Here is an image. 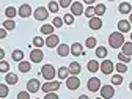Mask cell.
Instances as JSON below:
<instances>
[{"label": "cell", "mask_w": 132, "mask_h": 99, "mask_svg": "<svg viewBox=\"0 0 132 99\" xmlns=\"http://www.w3.org/2000/svg\"><path fill=\"white\" fill-rule=\"evenodd\" d=\"M124 43H126V41H124V35H123L121 31H113V33H110V36H109V44H110L112 49H120Z\"/></svg>", "instance_id": "6da1fadb"}, {"label": "cell", "mask_w": 132, "mask_h": 99, "mask_svg": "<svg viewBox=\"0 0 132 99\" xmlns=\"http://www.w3.org/2000/svg\"><path fill=\"white\" fill-rule=\"evenodd\" d=\"M41 76L46 79V82H49V80H54L55 77H57V69L54 68L52 64H44L43 68H41Z\"/></svg>", "instance_id": "7a4b0ae2"}, {"label": "cell", "mask_w": 132, "mask_h": 99, "mask_svg": "<svg viewBox=\"0 0 132 99\" xmlns=\"http://www.w3.org/2000/svg\"><path fill=\"white\" fill-rule=\"evenodd\" d=\"M60 87H61V84L58 80H49V82H46V84L41 85V90L44 91V94L46 93H57V90Z\"/></svg>", "instance_id": "3957f363"}, {"label": "cell", "mask_w": 132, "mask_h": 99, "mask_svg": "<svg viewBox=\"0 0 132 99\" xmlns=\"http://www.w3.org/2000/svg\"><path fill=\"white\" fill-rule=\"evenodd\" d=\"M33 18H35L36 21H39V22L46 21L49 18V10L46 6H38L35 11H33Z\"/></svg>", "instance_id": "277c9868"}, {"label": "cell", "mask_w": 132, "mask_h": 99, "mask_svg": "<svg viewBox=\"0 0 132 99\" xmlns=\"http://www.w3.org/2000/svg\"><path fill=\"white\" fill-rule=\"evenodd\" d=\"M101 87H102V84H101V80H99L97 77H90L88 82H87V88H88L91 93L99 91V90H101Z\"/></svg>", "instance_id": "5b68a950"}, {"label": "cell", "mask_w": 132, "mask_h": 99, "mask_svg": "<svg viewBox=\"0 0 132 99\" xmlns=\"http://www.w3.org/2000/svg\"><path fill=\"white\" fill-rule=\"evenodd\" d=\"M113 69H115V64H113L110 60H105V58H104V61L101 63V66H99V71H101L102 74H105V76H110V74L113 72Z\"/></svg>", "instance_id": "8992f818"}, {"label": "cell", "mask_w": 132, "mask_h": 99, "mask_svg": "<svg viewBox=\"0 0 132 99\" xmlns=\"http://www.w3.org/2000/svg\"><path fill=\"white\" fill-rule=\"evenodd\" d=\"M64 82H66V88H68V90H72V91L80 87V79H79L77 76H69Z\"/></svg>", "instance_id": "52a82bcc"}, {"label": "cell", "mask_w": 132, "mask_h": 99, "mask_svg": "<svg viewBox=\"0 0 132 99\" xmlns=\"http://www.w3.org/2000/svg\"><path fill=\"white\" fill-rule=\"evenodd\" d=\"M99 91H101V97H102V99H112V97L115 96V88H113V85H102Z\"/></svg>", "instance_id": "ba28073f"}, {"label": "cell", "mask_w": 132, "mask_h": 99, "mask_svg": "<svg viewBox=\"0 0 132 99\" xmlns=\"http://www.w3.org/2000/svg\"><path fill=\"white\" fill-rule=\"evenodd\" d=\"M43 58H44V54H43L41 49H36V47H35V49L30 52V61H31V63H41Z\"/></svg>", "instance_id": "9c48e42d"}, {"label": "cell", "mask_w": 132, "mask_h": 99, "mask_svg": "<svg viewBox=\"0 0 132 99\" xmlns=\"http://www.w3.org/2000/svg\"><path fill=\"white\" fill-rule=\"evenodd\" d=\"M18 14L21 16L22 19H27V18H30V16L33 14V11H31V6H30L28 3H24V5H21V6H19V10H18Z\"/></svg>", "instance_id": "30bf717a"}, {"label": "cell", "mask_w": 132, "mask_h": 99, "mask_svg": "<svg viewBox=\"0 0 132 99\" xmlns=\"http://www.w3.org/2000/svg\"><path fill=\"white\" fill-rule=\"evenodd\" d=\"M60 44V38L55 35V33H54V35H49L46 39H44V46H47L49 49H54V47H57Z\"/></svg>", "instance_id": "8fae6325"}, {"label": "cell", "mask_w": 132, "mask_h": 99, "mask_svg": "<svg viewBox=\"0 0 132 99\" xmlns=\"http://www.w3.org/2000/svg\"><path fill=\"white\" fill-rule=\"evenodd\" d=\"M38 90H41V84L38 79H30L27 82V91L28 93H36Z\"/></svg>", "instance_id": "7c38bea8"}, {"label": "cell", "mask_w": 132, "mask_h": 99, "mask_svg": "<svg viewBox=\"0 0 132 99\" xmlns=\"http://www.w3.org/2000/svg\"><path fill=\"white\" fill-rule=\"evenodd\" d=\"M84 3H80V2H72L71 3V14L74 16V18H76V16H82V14H84Z\"/></svg>", "instance_id": "4fadbf2b"}, {"label": "cell", "mask_w": 132, "mask_h": 99, "mask_svg": "<svg viewBox=\"0 0 132 99\" xmlns=\"http://www.w3.org/2000/svg\"><path fill=\"white\" fill-rule=\"evenodd\" d=\"M69 49H71V54H72L74 57H80V55H84V46H82L80 43H74V44H71V46H69Z\"/></svg>", "instance_id": "5bb4252c"}, {"label": "cell", "mask_w": 132, "mask_h": 99, "mask_svg": "<svg viewBox=\"0 0 132 99\" xmlns=\"http://www.w3.org/2000/svg\"><path fill=\"white\" fill-rule=\"evenodd\" d=\"M57 54H58L60 57H68V55L71 54V49H69L68 44H58V46H57Z\"/></svg>", "instance_id": "9a60e30c"}, {"label": "cell", "mask_w": 132, "mask_h": 99, "mask_svg": "<svg viewBox=\"0 0 132 99\" xmlns=\"http://www.w3.org/2000/svg\"><path fill=\"white\" fill-rule=\"evenodd\" d=\"M88 25H90L91 30H99V28L102 27V21H101V18L94 16V18H91V19L88 21Z\"/></svg>", "instance_id": "2e32d148"}, {"label": "cell", "mask_w": 132, "mask_h": 99, "mask_svg": "<svg viewBox=\"0 0 132 99\" xmlns=\"http://www.w3.org/2000/svg\"><path fill=\"white\" fill-rule=\"evenodd\" d=\"M68 69H69V74H71V76H79V74H80V71H82V66H80V63L72 61V63H69Z\"/></svg>", "instance_id": "e0dca14e"}, {"label": "cell", "mask_w": 132, "mask_h": 99, "mask_svg": "<svg viewBox=\"0 0 132 99\" xmlns=\"http://www.w3.org/2000/svg\"><path fill=\"white\" fill-rule=\"evenodd\" d=\"M18 82H19V77L14 72H6V76H5V84L6 85H16Z\"/></svg>", "instance_id": "ac0fdd59"}, {"label": "cell", "mask_w": 132, "mask_h": 99, "mask_svg": "<svg viewBox=\"0 0 132 99\" xmlns=\"http://www.w3.org/2000/svg\"><path fill=\"white\" fill-rule=\"evenodd\" d=\"M118 31H121L123 35H124V33H127V31H130V22L126 21V19H121L118 22Z\"/></svg>", "instance_id": "d6986e66"}, {"label": "cell", "mask_w": 132, "mask_h": 99, "mask_svg": "<svg viewBox=\"0 0 132 99\" xmlns=\"http://www.w3.org/2000/svg\"><path fill=\"white\" fill-rule=\"evenodd\" d=\"M71 74H69V69H68V66H61V68H58V71H57V77L60 79V80H66Z\"/></svg>", "instance_id": "ffe728a7"}, {"label": "cell", "mask_w": 132, "mask_h": 99, "mask_svg": "<svg viewBox=\"0 0 132 99\" xmlns=\"http://www.w3.org/2000/svg\"><path fill=\"white\" fill-rule=\"evenodd\" d=\"M99 66H101V63H99L97 60H90L88 63H87V69L90 71V72H97L99 71Z\"/></svg>", "instance_id": "44dd1931"}, {"label": "cell", "mask_w": 132, "mask_h": 99, "mask_svg": "<svg viewBox=\"0 0 132 99\" xmlns=\"http://www.w3.org/2000/svg\"><path fill=\"white\" fill-rule=\"evenodd\" d=\"M118 11H120L121 14H130V13H132V6H130L129 2H123V3H120Z\"/></svg>", "instance_id": "7402d4cb"}, {"label": "cell", "mask_w": 132, "mask_h": 99, "mask_svg": "<svg viewBox=\"0 0 132 99\" xmlns=\"http://www.w3.org/2000/svg\"><path fill=\"white\" fill-rule=\"evenodd\" d=\"M18 69H19L21 72H28V71L31 69V63H30V61L22 60V61H19V63H18Z\"/></svg>", "instance_id": "603a6c76"}, {"label": "cell", "mask_w": 132, "mask_h": 99, "mask_svg": "<svg viewBox=\"0 0 132 99\" xmlns=\"http://www.w3.org/2000/svg\"><path fill=\"white\" fill-rule=\"evenodd\" d=\"M121 52H123L124 55H127V57H132V41L124 43V44L121 46Z\"/></svg>", "instance_id": "cb8c5ba5"}, {"label": "cell", "mask_w": 132, "mask_h": 99, "mask_svg": "<svg viewBox=\"0 0 132 99\" xmlns=\"http://www.w3.org/2000/svg\"><path fill=\"white\" fill-rule=\"evenodd\" d=\"M11 58L14 60V61H22L24 60V51H21V49H16V51H13V54H11Z\"/></svg>", "instance_id": "d4e9b609"}, {"label": "cell", "mask_w": 132, "mask_h": 99, "mask_svg": "<svg viewBox=\"0 0 132 99\" xmlns=\"http://www.w3.org/2000/svg\"><path fill=\"white\" fill-rule=\"evenodd\" d=\"M54 25H49V24H46V25H41V33L43 35H46V36H49V35H54Z\"/></svg>", "instance_id": "484cf974"}, {"label": "cell", "mask_w": 132, "mask_h": 99, "mask_svg": "<svg viewBox=\"0 0 132 99\" xmlns=\"http://www.w3.org/2000/svg\"><path fill=\"white\" fill-rule=\"evenodd\" d=\"M105 5L104 3H97L96 6H94V13H96V16H97V18H101V16H104L105 14Z\"/></svg>", "instance_id": "4316f807"}, {"label": "cell", "mask_w": 132, "mask_h": 99, "mask_svg": "<svg viewBox=\"0 0 132 99\" xmlns=\"http://www.w3.org/2000/svg\"><path fill=\"white\" fill-rule=\"evenodd\" d=\"M107 54H109V51H107L104 46L96 47V57H97V58H105V57H107Z\"/></svg>", "instance_id": "83f0119b"}, {"label": "cell", "mask_w": 132, "mask_h": 99, "mask_svg": "<svg viewBox=\"0 0 132 99\" xmlns=\"http://www.w3.org/2000/svg\"><path fill=\"white\" fill-rule=\"evenodd\" d=\"M47 10H49V13H58V10H60L58 2H55V0H51V2H49Z\"/></svg>", "instance_id": "f1b7e54d"}, {"label": "cell", "mask_w": 132, "mask_h": 99, "mask_svg": "<svg viewBox=\"0 0 132 99\" xmlns=\"http://www.w3.org/2000/svg\"><path fill=\"white\" fill-rule=\"evenodd\" d=\"M5 14H6L8 19H13L14 16L18 14V10H16L14 6H6V8H5Z\"/></svg>", "instance_id": "f546056e"}, {"label": "cell", "mask_w": 132, "mask_h": 99, "mask_svg": "<svg viewBox=\"0 0 132 99\" xmlns=\"http://www.w3.org/2000/svg\"><path fill=\"white\" fill-rule=\"evenodd\" d=\"M3 28H5L6 31H11V30L16 28V22H14L13 19H6V21L3 22Z\"/></svg>", "instance_id": "4dcf8cb0"}, {"label": "cell", "mask_w": 132, "mask_h": 99, "mask_svg": "<svg viewBox=\"0 0 132 99\" xmlns=\"http://www.w3.org/2000/svg\"><path fill=\"white\" fill-rule=\"evenodd\" d=\"M115 69H117V72H118V74H124V72H127V64L120 61V63L115 64Z\"/></svg>", "instance_id": "1f68e13d"}, {"label": "cell", "mask_w": 132, "mask_h": 99, "mask_svg": "<svg viewBox=\"0 0 132 99\" xmlns=\"http://www.w3.org/2000/svg\"><path fill=\"white\" fill-rule=\"evenodd\" d=\"M10 94V88L6 84H0V99H3Z\"/></svg>", "instance_id": "d6a6232c"}, {"label": "cell", "mask_w": 132, "mask_h": 99, "mask_svg": "<svg viewBox=\"0 0 132 99\" xmlns=\"http://www.w3.org/2000/svg\"><path fill=\"white\" fill-rule=\"evenodd\" d=\"M85 47L87 49H94L96 47V38L94 36H88L85 39Z\"/></svg>", "instance_id": "836d02e7"}, {"label": "cell", "mask_w": 132, "mask_h": 99, "mask_svg": "<svg viewBox=\"0 0 132 99\" xmlns=\"http://www.w3.org/2000/svg\"><path fill=\"white\" fill-rule=\"evenodd\" d=\"M63 22H64L66 25H72V24H74V16H72L71 13H66V14L63 16Z\"/></svg>", "instance_id": "e575fe53"}, {"label": "cell", "mask_w": 132, "mask_h": 99, "mask_svg": "<svg viewBox=\"0 0 132 99\" xmlns=\"http://www.w3.org/2000/svg\"><path fill=\"white\" fill-rule=\"evenodd\" d=\"M0 72H3V74L10 72V63H8V61L0 60Z\"/></svg>", "instance_id": "d590c367"}, {"label": "cell", "mask_w": 132, "mask_h": 99, "mask_svg": "<svg viewBox=\"0 0 132 99\" xmlns=\"http://www.w3.org/2000/svg\"><path fill=\"white\" fill-rule=\"evenodd\" d=\"M123 84V76L121 74H117V76H112V85H121Z\"/></svg>", "instance_id": "8d00e7d4"}, {"label": "cell", "mask_w": 132, "mask_h": 99, "mask_svg": "<svg viewBox=\"0 0 132 99\" xmlns=\"http://www.w3.org/2000/svg\"><path fill=\"white\" fill-rule=\"evenodd\" d=\"M33 46H35L36 49H41L44 46V39L41 36H35V38H33Z\"/></svg>", "instance_id": "74e56055"}, {"label": "cell", "mask_w": 132, "mask_h": 99, "mask_svg": "<svg viewBox=\"0 0 132 99\" xmlns=\"http://www.w3.org/2000/svg\"><path fill=\"white\" fill-rule=\"evenodd\" d=\"M52 25H54L55 28H61V27L64 25V22H63L61 18H58V16H57V18H54V21H52Z\"/></svg>", "instance_id": "f35d334b"}, {"label": "cell", "mask_w": 132, "mask_h": 99, "mask_svg": "<svg viewBox=\"0 0 132 99\" xmlns=\"http://www.w3.org/2000/svg\"><path fill=\"white\" fill-rule=\"evenodd\" d=\"M84 14L87 16V18L88 19H91V18H94V16H96V13H94V6H88L85 11H84Z\"/></svg>", "instance_id": "ab89813d"}, {"label": "cell", "mask_w": 132, "mask_h": 99, "mask_svg": "<svg viewBox=\"0 0 132 99\" xmlns=\"http://www.w3.org/2000/svg\"><path fill=\"white\" fill-rule=\"evenodd\" d=\"M72 3V0H58V5L60 8H69Z\"/></svg>", "instance_id": "60d3db41"}, {"label": "cell", "mask_w": 132, "mask_h": 99, "mask_svg": "<svg viewBox=\"0 0 132 99\" xmlns=\"http://www.w3.org/2000/svg\"><path fill=\"white\" fill-rule=\"evenodd\" d=\"M118 60H120L121 63H130V57L124 55L123 52H120V54H118Z\"/></svg>", "instance_id": "b9f144b4"}, {"label": "cell", "mask_w": 132, "mask_h": 99, "mask_svg": "<svg viewBox=\"0 0 132 99\" xmlns=\"http://www.w3.org/2000/svg\"><path fill=\"white\" fill-rule=\"evenodd\" d=\"M18 99H30V93L28 91H21V93H18Z\"/></svg>", "instance_id": "7bdbcfd3"}, {"label": "cell", "mask_w": 132, "mask_h": 99, "mask_svg": "<svg viewBox=\"0 0 132 99\" xmlns=\"http://www.w3.org/2000/svg\"><path fill=\"white\" fill-rule=\"evenodd\" d=\"M44 99H60V97H58V94H57V93H46Z\"/></svg>", "instance_id": "ee69618b"}, {"label": "cell", "mask_w": 132, "mask_h": 99, "mask_svg": "<svg viewBox=\"0 0 132 99\" xmlns=\"http://www.w3.org/2000/svg\"><path fill=\"white\" fill-rule=\"evenodd\" d=\"M6 35H8V31H6L5 28H0V39H5Z\"/></svg>", "instance_id": "f6af8a7d"}, {"label": "cell", "mask_w": 132, "mask_h": 99, "mask_svg": "<svg viewBox=\"0 0 132 99\" xmlns=\"http://www.w3.org/2000/svg\"><path fill=\"white\" fill-rule=\"evenodd\" d=\"M96 2V0H84V3H87L88 6H93V3Z\"/></svg>", "instance_id": "bcb514c9"}, {"label": "cell", "mask_w": 132, "mask_h": 99, "mask_svg": "<svg viewBox=\"0 0 132 99\" xmlns=\"http://www.w3.org/2000/svg\"><path fill=\"white\" fill-rule=\"evenodd\" d=\"M3 58H5V51L0 47V60H3Z\"/></svg>", "instance_id": "7dc6e473"}, {"label": "cell", "mask_w": 132, "mask_h": 99, "mask_svg": "<svg viewBox=\"0 0 132 99\" xmlns=\"http://www.w3.org/2000/svg\"><path fill=\"white\" fill-rule=\"evenodd\" d=\"M79 99H90V97H88L87 94H80V96H79Z\"/></svg>", "instance_id": "c3c4849f"}, {"label": "cell", "mask_w": 132, "mask_h": 99, "mask_svg": "<svg viewBox=\"0 0 132 99\" xmlns=\"http://www.w3.org/2000/svg\"><path fill=\"white\" fill-rule=\"evenodd\" d=\"M129 22H130V25H132V13L129 14Z\"/></svg>", "instance_id": "681fc988"}, {"label": "cell", "mask_w": 132, "mask_h": 99, "mask_svg": "<svg viewBox=\"0 0 132 99\" xmlns=\"http://www.w3.org/2000/svg\"><path fill=\"white\" fill-rule=\"evenodd\" d=\"M129 90L132 91V82H130V84H129Z\"/></svg>", "instance_id": "f907efd6"}, {"label": "cell", "mask_w": 132, "mask_h": 99, "mask_svg": "<svg viewBox=\"0 0 132 99\" xmlns=\"http://www.w3.org/2000/svg\"><path fill=\"white\" fill-rule=\"evenodd\" d=\"M130 41H132V31H130Z\"/></svg>", "instance_id": "816d5d0a"}, {"label": "cell", "mask_w": 132, "mask_h": 99, "mask_svg": "<svg viewBox=\"0 0 132 99\" xmlns=\"http://www.w3.org/2000/svg\"><path fill=\"white\" fill-rule=\"evenodd\" d=\"M109 2H115V0H109Z\"/></svg>", "instance_id": "f5cc1de1"}, {"label": "cell", "mask_w": 132, "mask_h": 99, "mask_svg": "<svg viewBox=\"0 0 132 99\" xmlns=\"http://www.w3.org/2000/svg\"><path fill=\"white\" fill-rule=\"evenodd\" d=\"M96 99H102V97H96Z\"/></svg>", "instance_id": "db71d44e"}, {"label": "cell", "mask_w": 132, "mask_h": 99, "mask_svg": "<svg viewBox=\"0 0 132 99\" xmlns=\"http://www.w3.org/2000/svg\"><path fill=\"white\" fill-rule=\"evenodd\" d=\"M35 99H39V97H35Z\"/></svg>", "instance_id": "11a10c76"}, {"label": "cell", "mask_w": 132, "mask_h": 99, "mask_svg": "<svg viewBox=\"0 0 132 99\" xmlns=\"http://www.w3.org/2000/svg\"><path fill=\"white\" fill-rule=\"evenodd\" d=\"M124 2H127V0H124Z\"/></svg>", "instance_id": "9f6ffc18"}]
</instances>
